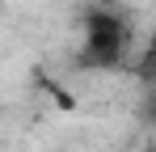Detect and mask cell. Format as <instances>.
Listing matches in <instances>:
<instances>
[{
    "instance_id": "cell-1",
    "label": "cell",
    "mask_w": 156,
    "mask_h": 152,
    "mask_svg": "<svg viewBox=\"0 0 156 152\" xmlns=\"http://www.w3.org/2000/svg\"><path fill=\"white\" fill-rule=\"evenodd\" d=\"M127 51V25L114 13H93L84 25V47H80V63L84 68H114Z\"/></svg>"
}]
</instances>
